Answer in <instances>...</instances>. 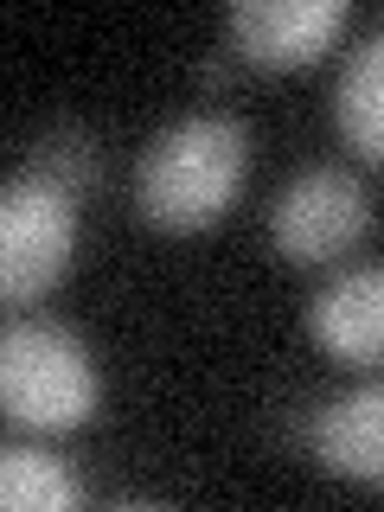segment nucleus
I'll return each instance as SVG.
<instances>
[{
    "instance_id": "nucleus-1",
    "label": "nucleus",
    "mask_w": 384,
    "mask_h": 512,
    "mask_svg": "<svg viewBox=\"0 0 384 512\" xmlns=\"http://www.w3.org/2000/svg\"><path fill=\"white\" fill-rule=\"evenodd\" d=\"M250 167V128L231 109L167 122L135 160V205L160 231H199L237 199Z\"/></svg>"
},
{
    "instance_id": "nucleus-7",
    "label": "nucleus",
    "mask_w": 384,
    "mask_h": 512,
    "mask_svg": "<svg viewBox=\"0 0 384 512\" xmlns=\"http://www.w3.org/2000/svg\"><path fill=\"white\" fill-rule=\"evenodd\" d=\"M314 455L346 480L384 487V378L333 397V404L314 416Z\"/></svg>"
},
{
    "instance_id": "nucleus-10",
    "label": "nucleus",
    "mask_w": 384,
    "mask_h": 512,
    "mask_svg": "<svg viewBox=\"0 0 384 512\" xmlns=\"http://www.w3.org/2000/svg\"><path fill=\"white\" fill-rule=\"evenodd\" d=\"M26 167L39 173V180H52V186H64V192L77 199V192L96 186V173H103V154H96V141L84 135V128H52V135H45L39 148L26 154Z\"/></svg>"
},
{
    "instance_id": "nucleus-6",
    "label": "nucleus",
    "mask_w": 384,
    "mask_h": 512,
    "mask_svg": "<svg viewBox=\"0 0 384 512\" xmlns=\"http://www.w3.org/2000/svg\"><path fill=\"white\" fill-rule=\"evenodd\" d=\"M308 327L333 359L384 365V263L340 269V276L308 301Z\"/></svg>"
},
{
    "instance_id": "nucleus-8",
    "label": "nucleus",
    "mask_w": 384,
    "mask_h": 512,
    "mask_svg": "<svg viewBox=\"0 0 384 512\" xmlns=\"http://www.w3.org/2000/svg\"><path fill=\"white\" fill-rule=\"evenodd\" d=\"M333 122H340L346 148L384 160V26H372L346 52L340 77H333Z\"/></svg>"
},
{
    "instance_id": "nucleus-4",
    "label": "nucleus",
    "mask_w": 384,
    "mask_h": 512,
    "mask_svg": "<svg viewBox=\"0 0 384 512\" xmlns=\"http://www.w3.org/2000/svg\"><path fill=\"white\" fill-rule=\"evenodd\" d=\"M372 231V192L346 167H301L269 205V237L288 263H333Z\"/></svg>"
},
{
    "instance_id": "nucleus-3",
    "label": "nucleus",
    "mask_w": 384,
    "mask_h": 512,
    "mask_svg": "<svg viewBox=\"0 0 384 512\" xmlns=\"http://www.w3.org/2000/svg\"><path fill=\"white\" fill-rule=\"evenodd\" d=\"M71 250H77V199L20 167L0 192V288L13 308L39 301L71 269Z\"/></svg>"
},
{
    "instance_id": "nucleus-2",
    "label": "nucleus",
    "mask_w": 384,
    "mask_h": 512,
    "mask_svg": "<svg viewBox=\"0 0 384 512\" xmlns=\"http://www.w3.org/2000/svg\"><path fill=\"white\" fill-rule=\"evenodd\" d=\"M0 404L26 429H77L96 410L90 346L64 320H13L0 340Z\"/></svg>"
},
{
    "instance_id": "nucleus-5",
    "label": "nucleus",
    "mask_w": 384,
    "mask_h": 512,
    "mask_svg": "<svg viewBox=\"0 0 384 512\" xmlns=\"http://www.w3.org/2000/svg\"><path fill=\"white\" fill-rule=\"evenodd\" d=\"M346 0H231L224 32L250 64L276 71V64H308L320 58L346 26Z\"/></svg>"
},
{
    "instance_id": "nucleus-9",
    "label": "nucleus",
    "mask_w": 384,
    "mask_h": 512,
    "mask_svg": "<svg viewBox=\"0 0 384 512\" xmlns=\"http://www.w3.org/2000/svg\"><path fill=\"white\" fill-rule=\"evenodd\" d=\"M0 500L13 512H64L84 500V480L64 468L52 448L13 442V448H0Z\"/></svg>"
}]
</instances>
